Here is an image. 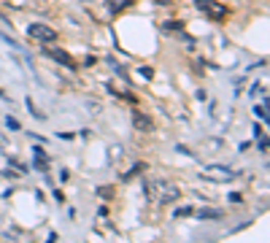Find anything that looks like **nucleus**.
Here are the masks:
<instances>
[{"label": "nucleus", "mask_w": 270, "mask_h": 243, "mask_svg": "<svg viewBox=\"0 0 270 243\" xmlns=\"http://www.w3.org/2000/svg\"><path fill=\"white\" fill-rule=\"evenodd\" d=\"M84 3H95V0H84Z\"/></svg>", "instance_id": "f3484780"}, {"label": "nucleus", "mask_w": 270, "mask_h": 243, "mask_svg": "<svg viewBox=\"0 0 270 243\" xmlns=\"http://www.w3.org/2000/svg\"><path fill=\"white\" fill-rule=\"evenodd\" d=\"M27 33L35 38V41H41V43H52V41H57V33H54V30L49 27V25H30L27 27Z\"/></svg>", "instance_id": "f03ea898"}, {"label": "nucleus", "mask_w": 270, "mask_h": 243, "mask_svg": "<svg viewBox=\"0 0 270 243\" xmlns=\"http://www.w3.org/2000/svg\"><path fill=\"white\" fill-rule=\"evenodd\" d=\"M132 0H111V6H108V11L111 14H116V11H122V9H127Z\"/></svg>", "instance_id": "6e6552de"}, {"label": "nucleus", "mask_w": 270, "mask_h": 243, "mask_svg": "<svg viewBox=\"0 0 270 243\" xmlns=\"http://www.w3.org/2000/svg\"><path fill=\"white\" fill-rule=\"evenodd\" d=\"M195 6H197V9H200V11H205V14H208V17H224V9H219V6L216 3H213V0H195Z\"/></svg>", "instance_id": "20e7f679"}, {"label": "nucleus", "mask_w": 270, "mask_h": 243, "mask_svg": "<svg viewBox=\"0 0 270 243\" xmlns=\"http://www.w3.org/2000/svg\"><path fill=\"white\" fill-rule=\"evenodd\" d=\"M98 195H100L103 200H108L111 195H114V186H100V189H98Z\"/></svg>", "instance_id": "9b49d317"}, {"label": "nucleus", "mask_w": 270, "mask_h": 243, "mask_svg": "<svg viewBox=\"0 0 270 243\" xmlns=\"http://www.w3.org/2000/svg\"><path fill=\"white\" fill-rule=\"evenodd\" d=\"M132 124H135V127H138L141 132H152V130H154L152 116H146L144 111H132Z\"/></svg>", "instance_id": "7ed1b4c3"}, {"label": "nucleus", "mask_w": 270, "mask_h": 243, "mask_svg": "<svg viewBox=\"0 0 270 243\" xmlns=\"http://www.w3.org/2000/svg\"><path fill=\"white\" fill-rule=\"evenodd\" d=\"M141 76H146V78H152V76H154V70H152V68H141Z\"/></svg>", "instance_id": "2eb2a0df"}, {"label": "nucleus", "mask_w": 270, "mask_h": 243, "mask_svg": "<svg viewBox=\"0 0 270 243\" xmlns=\"http://www.w3.org/2000/svg\"><path fill=\"white\" fill-rule=\"evenodd\" d=\"M197 219H203V222H213V219H221V211L219 208H203Z\"/></svg>", "instance_id": "423d86ee"}, {"label": "nucleus", "mask_w": 270, "mask_h": 243, "mask_svg": "<svg viewBox=\"0 0 270 243\" xmlns=\"http://www.w3.org/2000/svg\"><path fill=\"white\" fill-rule=\"evenodd\" d=\"M35 168H38V170H46V168H49V157L43 154V149H35Z\"/></svg>", "instance_id": "0eeeda50"}, {"label": "nucleus", "mask_w": 270, "mask_h": 243, "mask_svg": "<svg viewBox=\"0 0 270 243\" xmlns=\"http://www.w3.org/2000/svg\"><path fill=\"white\" fill-rule=\"evenodd\" d=\"M192 214H195V208H192V206H181V208L173 211V216H192Z\"/></svg>", "instance_id": "9d476101"}, {"label": "nucleus", "mask_w": 270, "mask_h": 243, "mask_svg": "<svg viewBox=\"0 0 270 243\" xmlns=\"http://www.w3.org/2000/svg\"><path fill=\"white\" fill-rule=\"evenodd\" d=\"M6 124H9L11 130H19V122H17V119H11V116H9V119H6Z\"/></svg>", "instance_id": "4468645a"}, {"label": "nucleus", "mask_w": 270, "mask_h": 243, "mask_svg": "<svg viewBox=\"0 0 270 243\" xmlns=\"http://www.w3.org/2000/svg\"><path fill=\"white\" fill-rule=\"evenodd\" d=\"M254 114H257L259 119H267V111H265V106H257V108H254Z\"/></svg>", "instance_id": "f8f14e48"}, {"label": "nucleus", "mask_w": 270, "mask_h": 243, "mask_svg": "<svg viewBox=\"0 0 270 243\" xmlns=\"http://www.w3.org/2000/svg\"><path fill=\"white\" fill-rule=\"evenodd\" d=\"M46 54H49L52 60H57L60 65H65V68H76V62H73V57H70L68 52H60V49H46Z\"/></svg>", "instance_id": "39448f33"}, {"label": "nucleus", "mask_w": 270, "mask_h": 243, "mask_svg": "<svg viewBox=\"0 0 270 243\" xmlns=\"http://www.w3.org/2000/svg\"><path fill=\"white\" fill-rule=\"evenodd\" d=\"M141 170H146V165H144V162H138V165H135L132 170H127V173H124L122 178H124V181H130V178H132L135 173H141Z\"/></svg>", "instance_id": "1a4fd4ad"}, {"label": "nucleus", "mask_w": 270, "mask_h": 243, "mask_svg": "<svg viewBox=\"0 0 270 243\" xmlns=\"http://www.w3.org/2000/svg\"><path fill=\"white\" fill-rule=\"evenodd\" d=\"M165 30H181V22H165Z\"/></svg>", "instance_id": "ddd939ff"}, {"label": "nucleus", "mask_w": 270, "mask_h": 243, "mask_svg": "<svg viewBox=\"0 0 270 243\" xmlns=\"http://www.w3.org/2000/svg\"><path fill=\"white\" fill-rule=\"evenodd\" d=\"M146 189H154V198L157 200H162V203H173V200H178V186H173V184H165V181H157V184H146Z\"/></svg>", "instance_id": "f257e3e1"}, {"label": "nucleus", "mask_w": 270, "mask_h": 243, "mask_svg": "<svg viewBox=\"0 0 270 243\" xmlns=\"http://www.w3.org/2000/svg\"><path fill=\"white\" fill-rule=\"evenodd\" d=\"M160 3H162V6H168V3H170V0H160Z\"/></svg>", "instance_id": "dca6fc26"}]
</instances>
